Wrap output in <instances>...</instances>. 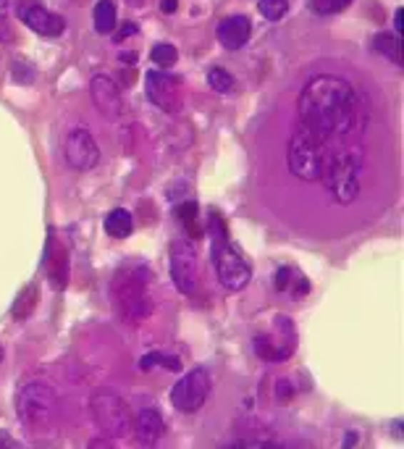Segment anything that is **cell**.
<instances>
[{
	"mask_svg": "<svg viewBox=\"0 0 404 449\" xmlns=\"http://www.w3.org/2000/svg\"><path fill=\"white\" fill-rule=\"evenodd\" d=\"M297 113V123L310 129L315 137L325 139V142L344 137L355 129L357 118H360L357 90L347 79H339L331 74H318L305 84V90L299 92Z\"/></svg>",
	"mask_w": 404,
	"mask_h": 449,
	"instance_id": "obj_1",
	"label": "cell"
},
{
	"mask_svg": "<svg viewBox=\"0 0 404 449\" xmlns=\"http://www.w3.org/2000/svg\"><path fill=\"white\" fill-rule=\"evenodd\" d=\"M153 273L142 263H126L116 271L113 281H111V294H113V303L121 313V318L129 326H139L142 321L153 316Z\"/></svg>",
	"mask_w": 404,
	"mask_h": 449,
	"instance_id": "obj_2",
	"label": "cell"
},
{
	"mask_svg": "<svg viewBox=\"0 0 404 449\" xmlns=\"http://www.w3.org/2000/svg\"><path fill=\"white\" fill-rule=\"evenodd\" d=\"M58 394L50 381L32 378L19 386L16 392V415L24 428L32 433H48L58 420Z\"/></svg>",
	"mask_w": 404,
	"mask_h": 449,
	"instance_id": "obj_3",
	"label": "cell"
},
{
	"mask_svg": "<svg viewBox=\"0 0 404 449\" xmlns=\"http://www.w3.org/2000/svg\"><path fill=\"white\" fill-rule=\"evenodd\" d=\"M320 181L339 205L355 203L357 195H360V158L352 150L325 147Z\"/></svg>",
	"mask_w": 404,
	"mask_h": 449,
	"instance_id": "obj_4",
	"label": "cell"
},
{
	"mask_svg": "<svg viewBox=\"0 0 404 449\" xmlns=\"http://www.w3.org/2000/svg\"><path fill=\"white\" fill-rule=\"evenodd\" d=\"M216 229H218V239H213V266H216V273H218V281L226 292H242L244 286L250 284L252 278V266L250 261L244 258V253L234 242H228L226 237V226L221 216L213 213L211 216Z\"/></svg>",
	"mask_w": 404,
	"mask_h": 449,
	"instance_id": "obj_5",
	"label": "cell"
},
{
	"mask_svg": "<svg viewBox=\"0 0 404 449\" xmlns=\"http://www.w3.org/2000/svg\"><path fill=\"white\" fill-rule=\"evenodd\" d=\"M325 147H328L325 139L315 137L310 129H305L302 123H297L289 137V150H286L289 171L302 181H320Z\"/></svg>",
	"mask_w": 404,
	"mask_h": 449,
	"instance_id": "obj_6",
	"label": "cell"
},
{
	"mask_svg": "<svg viewBox=\"0 0 404 449\" xmlns=\"http://www.w3.org/2000/svg\"><path fill=\"white\" fill-rule=\"evenodd\" d=\"M89 415L108 439H123L131 433L129 405L113 392H97L89 400Z\"/></svg>",
	"mask_w": 404,
	"mask_h": 449,
	"instance_id": "obj_7",
	"label": "cell"
},
{
	"mask_svg": "<svg viewBox=\"0 0 404 449\" xmlns=\"http://www.w3.org/2000/svg\"><path fill=\"white\" fill-rule=\"evenodd\" d=\"M211 373L205 368H194L186 376L178 378V384L171 389V405L178 413H197L205 405V400L211 397Z\"/></svg>",
	"mask_w": 404,
	"mask_h": 449,
	"instance_id": "obj_8",
	"label": "cell"
},
{
	"mask_svg": "<svg viewBox=\"0 0 404 449\" xmlns=\"http://www.w3.org/2000/svg\"><path fill=\"white\" fill-rule=\"evenodd\" d=\"M171 278L181 294L192 297L200 286V263H197V250L192 242L176 239L171 245Z\"/></svg>",
	"mask_w": 404,
	"mask_h": 449,
	"instance_id": "obj_9",
	"label": "cell"
},
{
	"mask_svg": "<svg viewBox=\"0 0 404 449\" xmlns=\"http://www.w3.org/2000/svg\"><path fill=\"white\" fill-rule=\"evenodd\" d=\"M64 158L66 163L76 171H89L100 163V147H97L92 131L76 126L64 137Z\"/></svg>",
	"mask_w": 404,
	"mask_h": 449,
	"instance_id": "obj_10",
	"label": "cell"
},
{
	"mask_svg": "<svg viewBox=\"0 0 404 449\" xmlns=\"http://www.w3.org/2000/svg\"><path fill=\"white\" fill-rule=\"evenodd\" d=\"M145 87L150 103L161 108L163 113H181V84H178V79H173V76L163 71H147Z\"/></svg>",
	"mask_w": 404,
	"mask_h": 449,
	"instance_id": "obj_11",
	"label": "cell"
},
{
	"mask_svg": "<svg viewBox=\"0 0 404 449\" xmlns=\"http://www.w3.org/2000/svg\"><path fill=\"white\" fill-rule=\"evenodd\" d=\"M89 95H92V103H95L97 111L106 116V118H111V121H116L123 113V98L121 92H118V84L111 76H106V74L92 76Z\"/></svg>",
	"mask_w": 404,
	"mask_h": 449,
	"instance_id": "obj_12",
	"label": "cell"
},
{
	"mask_svg": "<svg viewBox=\"0 0 404 449\" xmlns=\"http://www.w3.org/2000/svg\"><path fill=\"white\" fill-rule=\"evenodd\" d=\"M19 16L24 21L32 32H37L40 37H61L66 29V19L58 16V14H50L48 9H42L37 3H29V6H21Z\"/></svg>",
	"mask_w": 404,
	"mask_h": 449,
	"instance_id": "obj_13",
	"label": "cell"
},
{
	"mask_svg": "<svg viewBox=\"0 0 404 449\" xmlns=\"http://www.w3.org/2000/svg\"><path fill=\"white\" fill-rule=\"evenodd\" d=\"M166 433V423H163V415L155 408H145L139 410L137 420H134V436H137L139 444L145 447H153L163 439Z\"/></svg>",
	"mask_w": 404,
	"mask_h": 449,
	"instance_id": "obj_14",
	"label": "cell"
},
{
	"mask_svg": "<svg viewBox=\"0 0 404 449\" xmlns=\"http://www.w3.org/2000/svg\"><path fill=\"white\" fill-rule=\"evenodd\" d=\"M252 34V24L247 16H226L218 24V42L228 50H239L247 45Z\"/></svg>",
	"mask_w": 404,
	"mask_h": 449,
	"instance_id": "obj_15",
	"label": "cell"
},
{
	"mask_svg": "<svg viewBox=\"0 0 404 449\" xmlns=\"http://www.w3.org/2000/svg\"><path fill=\"white\" fill-rule=\"evenodd\" d=\"M294 350V339L283 342L281 336L276 334H260L255 336V352L266 360H286Z\"/></svg>",
	"mask_w": 404,
	"mask_h": 449,
	"instance_id": "obj_16",
	"label": "cell"
},
{
	"mask_svg": "<svg viewBox=\"0 0 404 449\" xmlns=\"http://www.w3.org/2000/svg\"><path fill=\"white\" fill-rule=\"evenodd\" d=\"M106 231L116 239H126L134 231V216L123 208H116L106 216Z\"/></svg>",
	"mask_w": 404,
	"mask_h": 449,
	"instance_id": "obj_17",
	"label": "cell"
},
{
	"mask_svg": "<svg viewBox=\"0 0 404 449\" xmlns=\"http://www.w3.org/2000/svg\"><path fill=\"white\" fill-rule=\"evenodd\" d=\"M373 50L378 53V56L388 58L391 64H402V42H399V34H388V32H380L373 37Z\"/></svg>",
	"mask_w": 404,
	"mask_h": 449,
	"instance_id": "obj_18",
	"label": "cell"
},
{
	"mask_svg": "<svg viewBox=\"0 0 404 449\" xmlns=\"http://www.w3.org/2000/svg\"><path fill=\"white\" fill-rule=\"evenodd\" d=\"M95 29H97V34H113V29H116V6H113V0H97V6H95Z\"/></svg>",
	"mask_w": 404,
	"mask_h": 449,
	"instance_id": "obj_19",
	"label": "cell"
},
{
	"mask_svg": "<svg viewBox=\"0 0 404 449\" xmlns=\"http://www.w3.org/2000/svg\"><path fill=\"white\" fill-rule=\"evenodd\" d=\"M205 79H208V87L213 92H218V95H231L236 90V79L226 69H221V66H213Z\"/></svg>",
	"mask_w": 404,
	"mask_h": 449,
	"instance_id": "obj_20",
	"label": "cell"
},
{
	"mask_svg": "<svg viewBox=\"0 0 404 449\" xmlns=\"http://www.w3.org/2000/svg\"><path fill=\"white\" fill-rule=\"evenodd\" d=\"M178 218H181V226L189 234V239H200V226H197V205L194 203H184L176 208Z\"/></svg>",
	"mask_w": 404,
	"mask_h": 449,
	"instance_id": "obj_21",
	"label": "cell"
},
{
	"mask_svg": "<svg viewBox=\"0 0 404 449\" xmlns=\"http://www.w3.org/2000/svg\"><path fill=\"white\" fill-rule=\"evenodd\" d=\"M258 9L268 21H281L289 14V0H260Z\"/></svg>",
	"mask_w": 404,
	"mask_h": 449,
	"instance_id": "obj_22",
	"label": "cell"
},
{
	"mask_svg": "<svg viewBox=\"0 0 404 449\" xmlns=\"http://www.w3.org/2000/svg\"><path fill=\"white\" fill-rule=\"evenodd\" d=\"M150 58H153L155 66L168 69V66H173L178 61V50L173 48V45H168V42H161V45H155V48L150 50Z\"/></svg>",
	"mask_w": 404,
	"mask_h": 449,
	"instance_id": "obj_23",
	"label": "cell"
},
{
	"mask_svg": "<svg viewBox=\"0 0 404 449\" xmlns=\"http://www.w3.org/2000/svg\"><path fill=\"white\" fill-rule=\"evenodd\" d=\"M155 365H163L166 370H181V360L173 355H163V352H153V355L142 358V370H150Z\"/></svg>",
	"mask_w": 404,
	"mask_h": 449,
	"instance_id": "obj_24",
	"label": "cell"
},
{
	"mask_svg": "<svg viewBox=\"0 0 404 449\" xmlns=\"http://www.w3.org/2000/svg\"><path fill=\"white\" fill-rule=\"evenodd\" d=\"M352 0H310V6L320 16H331V14H341L344 9H349Z\"/></svg>",
	"mask_w": 404,
	"mask_h": 449,
	"instance_id": "obj_25",
	"label": "cell"
},
{
	"mask_svg": "<svg viewBox=\"0 0 404 449\" xmlns=\"http://www.w3.org/2000/svg\"><path fill=\"white\" fill-rule=\"evenodd\" d=\"M34 303H37V286H29V292H24L19 297L16 308H14V316H16V318L29 316V313L34 311Z\"/></svg>",
	"mask_w": 404,
	"mask_h": 449,
	"instance_id": "obj_26",
	"label": "cell"
},
{
	"mask_svg": "<svg viewBox=\"0 0 404 449\" xmlns=\"http://www.w3.org/2000/svg\"><path fill=\"white\" fill-rule=\"evenodd\" d=\"M289 278H291V268H278L276 271V276H273V281H276V289H289Z\"/></svg>",
	"mask_w": 404,
	"mask_h": 449,
	"instance_id": "obj_27",
	"label": "cell"
},
{
	"mask_svg": "<svg viewBox=\"0 0 404 449\" xmlns=\"http://www.w3.org/2000/svg\"><path fill=\"white\" fill-rule=\"evenodd\" d=\"M176 0H161V9H163V14H176Z\"/></svg>",
	"mask_w": 404,
	"mask_h": 449,
	"instance_id": "obj_28",
	"label": "cell"
},
{
	"mask_svg": "<svg viewBox=\"0 0 404 449\" xmlns=\"http://www.w3.org/2000/svg\"><path fill=\"white\" fill-rule=\"evenodd\" d=\"M137 32V24H131V21H126V24H123V32L118 34V40H123V37H129V34H134Z\"/></svg>",
	"mask_w": 404,
	"mask_h": 449,
	"instance_id": "obj_29",
	"label": "cell"
},
{
	"mask_svg": "<svg viewBox=\"0 0 404 449\" xmlns=\"http://www.w3.org/2000/svg\"><path fill=\"white\" fill-rule=\"evenodd\" d=\"M0 447H16V441L11 439L6 431H0Z\"/></svg>",
	"mask_w": 404,
	"mask_h": 449,
	"instance_id": "obj_30",
	"label": "cell"
},
{
	"mask_svg": "<svg viewBox=\"0 0 404 449\" xmlns=\"http://www.w3.org/2000/svg\"><path fill=\"white\" fill-rule=\"evenodd\" d=\"M394 29H396V32H402V11H396V16H394Z\"/></svg>",
	"mask_w": 404,
	"mask_h": 449,
	"instance_id": "obj_31",
	"label": "cell"
},
{
	"mask_svg": "<svg viewBox=\"0 0 404 449\" xmlns=\"http://www.w3.org/2000/svg\"><path fill=\"white\" fill-rule=\"evenodd\" d=\"M6 6H9V0H0V14L6 11Z\"/></svg>",
	"mask_w": 404,
	"mask_h": 449,
	"instance_id": "obj_32",
	"label": "cell"
},
{
	"mask_svg": "<svg viewBox=\"0 0 404 449\" xmlns=\"http://www.w3.org/2000/svg\"><path fill=\"white\" fill-rule=\"evenodd\" d=\"M129 3H134V6H142V3H145V0H129Z\"/></svg>",
	"mask_w": 404,
	"mask_h": 449,
	"instance_id": "obj_33",
	"label": "cell"
},
{
	"mask_svg": "<svg viewBox=\"0 0 404 449\" xmlns=\"http://www.w3.org/2000/svg\"><path fill=\"white\" fill-rule=\"evenodd\" d=\"M0 360H3V350H0Z\"/></svg>",
	"mask_w": 404,
	"mask_h": 449,
	"instance_id": "obj_34",
	"label": "cell"
}]
</instances>
